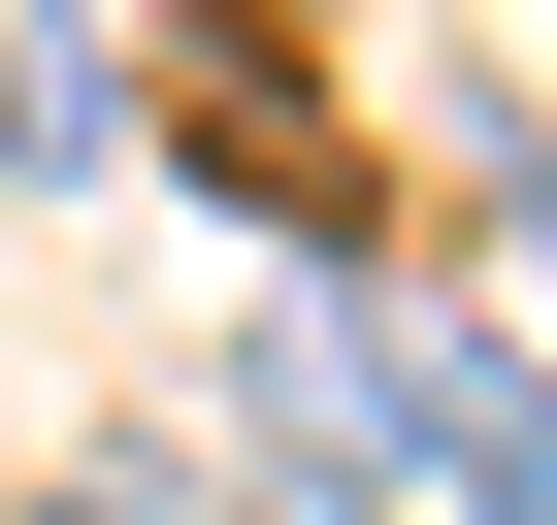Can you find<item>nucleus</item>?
Returning a JSON list of instances; mask_svg holds the SVG:
<instances>
[{
  "instance_id": "1",
  "label": "nucleus",
  "mask_w": 557,
  "mask_h": 525,
  "mask_svg": "<svg viewBox=\"0 0 557 525\" xmlns=\"http://www.w3.org/2000/svg\"><path fill=\"white\" fill-rule=\"evenodd\" d=\"M394 427H426V492H459V525H557V362H492V329H394Z\"/></svg>"
}]
</instances>
